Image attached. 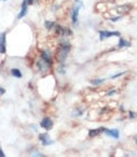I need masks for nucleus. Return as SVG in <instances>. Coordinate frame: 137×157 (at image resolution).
Wrapping results in <instances>:
<instances>
[{"instance_id":"1","label":"nucleus","mask_w":137,"mask_h":157,"mask_svg":"<svg viewBox=\"0 0 137 157\" xmlns=\"http://www.w3.org/2000/svg\"><path fill=\"white\" fill-rule=\"evenodd\" d=\"M61 39L63 40L60 41V45H59L57 51H56V61L59 64H65V60L69 56L70 50H71V44L66 39H64V36H61Z\"/></svg>"},{"instance_id":"2","label":"nucleus","mask_w":137,"mask_h":157,"mask_svg":"<svg viewBox=\"0 0 137 157\" xmlns=\"http://www.w3.org/2000/svg\"><path fill=\"white\" fill-rule=\"evenodd\" d=\"M40 59H41V60H44L48 65L52 66V64H54V56H52L51 50H49V49L41 50V51H40Z\"/></svg>"},{"instance_id":"3","label":"nucleus","mask_w":137,"mask_h":157,"mask_svg":"<svg viewBox=\"0 0 137 157\" xmlns=\"http://www.w3.org/2000/svg\"><path fill=\"white\" fill-rule=\"evenodd\" d=\"M77 2H79V0H77ZM81 8H82V3L79 2L71 10V21L75 26L77 25V23H79V11H80Z\"/></svg>"},{"instance_id":"4","label":"nucleus","mask_w":137,"mask_h":157,"mask_svg":"<svg viewBox=\"0 0 137 157\" xmlns=\"http://www.w3.org/2000/svg\"><path fill=\"white\" fill-rule=\"evenodd\" d=\"M99 35H100V40L104 41L106 40L107 37H111V36H120V31H106V30H100L99 31Z\"/></svg>"},{"instance_id":"5","label":"nucleus","mask_w":137,"mask_h":157,"mask_svg":"<svg viewBox=\"0 0 137 157\" xmlns=\"http://www.w3.org/2000/svg\"><path fill=\"white\" fill-rule=\"evenodd\" d=\"M36 67H37V71H40V72H49L52 66L48 65L44 60H41V59H39L36 61Z\"/></svg>"},{"instance_id":"6","label":"nucleus","mask_w":137,"mask_h":157,"mask_svg":"<svg viewBox=\"0 0 137 157\" xmlns=\"http://www.w3.org/2000/svg\"><path fill=\"white\" fill-rule=\"evenodd\" d=\"M40 126L44 128V130H51L52 126H54V121L50 119V117H44V119L40 121Z\"/></svg>"},{"instance_id":"7","label":"nucleus","mask_w":137,"mask_h":157,"mask_svg":"<svg viewBox=\"0 0 137 157\" xmlns=\"http://www.w3.org/2000/svg\"><path fill=\"white\" fill-rule=\"evenodd\" d=\"M39 140H40L43 146H49V145L54 144V141L50 139V136L48 133H40V135H39Z\"/></svg>"},{"instance_id":"8","label":"nucleus","mask_w":137,"mask_h":157,"mask_svg":"<svg viewBox=\"0 0 137 157\" xmlns=\"http://www.w3.org/2000/svg\"><path fill=\"white\" fill-rule=\"evenodd\" d=\"M6 52V33L0 34V54Z\"/></svg>"},{"instance_id":"9","label":"nucleus","mask_w":137,"mask_h":157,"mask_svg":"<svg viewBox=\"0 0 137 157\" xmlns=\"http://www.w3.org/2000/svg\"><path fill=\"white\" fill-rule=\"evenodd\" d=\"M102 132L106 133L107 136H111L112 139H116V140L120 137V132H119V130H116V128L110 130V128H105V127H102Z\"/></svg>"},{"instance_id":"10","label":"nucleus","mask_w":137,"mask_h":157,"mask_svg":"<svg viewBox=\"0 0 137 157\" xmlns=\"http://www.w3.org/2000/svg\"><path fill=\"white\" fill-rule=\"evenodd\" d=\"M131 9H132V6H131L130 4H125V5L117 6V8L115 9V11H116V13H120V14L122 15V14H127V13H130Z\"/></svg>"},{"instance_id":"11","label":"nucleus","mask_w":137,"mask_h":157,"mask_svg":"<svg viewBox=\"0 0 137 157\" xmlns=\"http://www.w3.org/2000/svg\"><path fill=\"white\" fill-rule=\"evenodd\" d=\"M28 3L25 2V0H23V4H21V9H20V11H19V14H17V19L20 20V19H23L25 15H26V13H28Z\"/></svg>"},{"instance_id":"12","label":"nucleus","mask_w":137,"mask_h":157,"mask_svg":"<svg viewBox=\"0 0 137 157\" xmlns=\"http://www.w3.org/2000/svg\"><path fill=\"white\" fill-rule=\"evenodd\" d=\"M130 46H131V43H130L128 40L120 37V40H119V45H117V48H119V49H122V48H130Z\"/></svg>"},{"instance_id":"13","label":"nucleus","mask_w":137,"mask_h":157,"mask_svg":"<svg viewBox=\"0 0 137 157\" xmlns=\"http://www.w3.org/2000/svg\"><path fill=\"white\" fill-rule=\"evenodd\" d=\"M10 74L14 77H16V78H21L23 77V72H21V70H19V69H11L10 70Z\"/></svg>"},{"instance_id":"14","label":"nucleus","mask_w":137,"mask_h":157,"mask_svg":"<svg viewBox=\"0 0 137 157\" xmlns=\"http://www.w3.org/2000/svg\"><path fill=\"white\" fill-rule=\"evenodd\" d=\"M102 132V127H99V128H92V130H90L89 131V136L90 137H95V136H97V135H100Z\"/></svg>"},{"instance_id":"15","label":"nucleus","mask_w":137,"mask_h":157,"mask_svg":"<svg viewBox=\"0 0 137 157\" xmlns=\"http://www.w3.org/2000/svg\"><path fill=\"white\" fill-rule=\"evenodd\" d=\"M106 6H107V5H106L105 3H99V4H96V10H97V11L105 13V11H107V10H106V9H107Z\"/></svg>"},{"instance_id":"16","label":"nucleus","mask_w":137,"mask_h":157,"mask_svg":"<svg viewBox=\"0 0 137 157\" xmlns=\"http://www.w3.org/2000/svg\"><path fill=\"white\" fill-rule=\"evenodd\" d=\"M54 26H55V23L54 21H51V20H46L45 21V28H46V30H52L54 29Z\"/></svg>"},{"instance_id":"17","label":"nucleus","mask_w":137,"mask_h":157,"mask_svg":"<svg viewBox=\"0 0 137 157\" xmlns=\"http://www.w3.org/2000/svg\"><path fill=\"white\" fill-rule=\"evenodd\" d=\"M104 81H105L104 78H95V80H91L90 82H91V85H93V86H99V85H101Z\"/></svg>"},{"instance_id":"18","label":"nucleus","mask_w":137,"mask_h":157,"mask_svg":"<svg viewBox=\"0 0 137 157\" xmlns=\"http://www.w3.org/2000/svg\"><path fill=\"white\" fill-rule=\"evenodd\" d=\"M121 19V15H117V16H110V21H117V20H120Z\"/></svg>"},{"instance_id":"19","label":"nucleus","mask_w":137,"mask_h":157,"mask_svg":"<svg viewBox=\"0 0 137 157\" xmlns=\"http://www.w3.org/2000/svg\"><path fill=\"white\" fill-rule=\"evenodd\" d=\"M127 71H122V72H119V74H116V75H113L112 76V78H116V77H120V76H122V75H125Z\"/></svg>"},{"instance_id":"20","label":"nucleus","mask_w":137,"mask_h":157,"mask_svg":"<svg viewBox=\"0 0 137 157\" xmlns=\"http://www.w3.org/2000/svg\"><path fill=\"white\" fill-rule=\"evenodd\" d=\"M31 156H39V157H43V156H44V153H40V152H32V153H31Z\"/></svg>"},{"instance_id":"21","label":"nucleus","mask_w":137,"mask_h":157,"mask_svg":"<svg viewBox=\"0 0 137 157\" xmlns=\"http://www.w3.org/2000/svg\"><path fill=\"white\" fill-rule=\"evenodd\" d=\"M116 94V90H110L108 92H106V95H108V96H111V95H115Z\"/></svg>"},{"instance_id":"22","label":"nucleus","mask_w":137,"mask_h":157,"mask_svg":"<svg viewBox=\"0 0 137 157\" xmlns=\"http://www.w3.org/2000/svg\"><path fill=\"white\" fill-rule=\"evenodd\" d=\"M128 115H130V117H131V119H135V117L137 116V115H136L135 112H132V111H130V112H128Z\"/></svg>"},{"instance_id":"23","label":"nucleus","mask_w":137,"mask_h":157,"mask_svg":"<svg viewBox=\"0 0 137 157\" xmlns=\"http://www.w3.org/2000/svg\"><path fill=\"white\" fill-rule=\"evenodd\" d=\"M25 2L28 3V5H31V4H34L36 2V0H25Z\"/></svg>"},{"instance_id":"24","label":"nucleus","mask_w":137,"mask_h":157,"mask_svg":"<svg viewBox=\"0 0 137 157\" xmlns=\"http://www.w3.org/2000/svg\"><path fill=\"white\" fill-rule=\"evenodd\" d=\"M4 156H5V153H4L3 148H2V146H0V157H4Z\"/></svg>"},{"instance_id":"25","label":"nucleus","mask_w":137,"mask_h":157,"mask_svg":"<svg viewBox=\"0 0 137 157\" xmlns=\"http://www.w3.org/2000/svg\"><path fill=\"white\" fill-rule=\"evenodd\" d=\"M4 94H5V89L0 86V95H4Z\"/></svg>"},{"instance_id":"26","label":"nucleus","mask_w":137,"mask_h":157,"mask_svg":"<svg viewBox=\"0 0 137 157\" xmlns=\"http://www.w3.org/2000/svg\"><path fill=\"white\" fill-rule=\"evenodd\" d=\"M135 140H136V144H137V136H135Z\"/></svg>"},{"instance_id":"27","label":"nucleus","mask_w":137,"mask_h":157,"mask_svg":"<svg viewBox=\"0 0 137 157\" xmlns=\"http://www.w3.org/2000/svg\"><path fill=\"white\" fill-rule=\"evenodd\" d=\"M0 2H6V0H0Z\"/></svg>"}]
</instances>
